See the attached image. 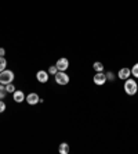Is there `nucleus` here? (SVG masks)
I'll use <instances>...</instances> for the list:
<instances>
[{
	"label": "nucleus",
	"instance_id": "obj_7",
	"mask_svg": "<svg viewBox=\"0 0 138 154\" xmlns=\"http://www.w3.org/2000/svg\"><path fill=\"white\" fill-rule=\"evenodd\" d=\"M117 76L122 79V81H126L131 76V69L127 68V67H124V68H120L119 72H117Z\"/></svg>",
	"mask_w": 138,
	"mask_h": 154
},
{
	"label": "nucleus",
	"instance_id": "obj_18",
	"mask_svg": "<svg viewBox=\"0 0 138 154\" xmlns=\"http://www.w3.org/2000/svg\"><path fill=\"white\" fill-rule=\"evenodd\" d=\"M6 111V103L3 100H0V114Z\"/></svg>",
	"mask_w": 138,
	"mask_h": 154
},
{
	"label": "nucleus",
	"instance_id": "obj_10",
	"mask_svg": "<svg viewBox=\"0 0 138 154\" xmlns=\"http://www.w3.org/2000/svg\"><path fill=\"white\" fill-rule=\"evenodd\" d=\"M69 151H71V149H69V144L68 143H61L60 146H58V153L60 154H69Z\"/></svg>",
	"mask_w": 138,
	"mask_h": 154
},
{
	"label": "nucleus",
	"instance_id": "obj_16",
	"mask_svg": "<svg viewBox=\"0 0 138 154\" xmlns=\"http://www.w3.org/2000/svg\"><path fill=\"white\" fill-rule=\"evenodd\" d=\"M131 75H134V78H138V63L131 68Z\"/></svg>",
	"mask_w": 138,
	"mask_h": 154
},
{
	"label": "nucleus",
	"instance_id": "obj_6",
	"mask_svg": "<svg viewBox=\"0 0 138 154\" xmlns=\"http://www.w3.org/2000/svg\"><path fill=\"white\" fill-rule=\"evenodd\" d=\"M48 72L44 71V69H40V71H37V74H36V79L39 81L40 83H46L47 81H48Z\"/></svg>",
	"mask_w": 138,
	"mask_h": 154
},
{
	"label": "nucleus",
	"instance_id": "obj_8",
	"mask_svg": "<svg viewBox=\"0 0 138 154\" xmlns=\"http://www.w3.org/2000/svg\"><path fill=\"white\" fill-rule=\"evenodd\" d=\"M26 103L28 104H31V106H35V104H37L39 103V100H40V97H39V94L37 93H29L28 96H26Z\"/></svg>",
	"mask_w": 138,
	"mask_h": 154
},
{
	"label": "nucleus",
	"instance_id": "obj_11",
	"mask_svg": "<svg viewBox=\"0 0 138 154\" xmlns=\"http://www.w3.org/2000/svg\"><path fill=\"white\" fill-rule=\"evenodd\" d=\"M7 89H6V85H1L0 83V100H3V99H6V96H7Z\"/></svg>",
	"mask_w": 138,
	"mask_h": 154
},
{
	"label": "nucleus",
	"instance_id": "obj_13",
	"mask_svg": "<svg viewBox=\"0 0 138 154\" xmlns=\"http://www.w3.org/2000/svg\"><path fill=\"white\" fill-rule=\"evenodd\" d=\"M6 67H7V60L0 56V72L4 71V69H6Z\"/></svg>",
	"mask_w": 138,
	"mask_h": 154
},
{
	"label": "nucleus",
	"instance_id": "obj_17",
	"mask_svg": "<svg viewBox=\"0 0 138 154\" xmlns=\"http://www.w3.org/2000/svg\"><path fill=\"white\" fill-rule=\"evenodd\" d=\"M57 72H58V68L55 67V65H51V67L48 68V74H50V75H55Z\"/></svg>",
	"mask_w": 138,
	"mask_h": 154
},
{
	"label": "nucleus",
	"instance_id": "obj_2",
	"mask_svg": "<svg viewBox=\"0 0 138 154\" xmlns=\"http://www.w3.org/2000/svg\"><path fill=\"white\" fill-rule=\"evenodd\" d=\"M14 78L15 75L11 69H4V71L0 72V83L1 85H7V83L14 82Z\"/></svg>",
	"mask_w": 138,
	"mask_h": 154
},
{
	"label": "nucleus",
	"instance_id": "obj_19",
	"mask_svg": "<svg viewBox=\"0 0 138 154\" xmlns=\"http://www.w3.org/2000/svg\"><path fill=\"white\" fill-rule=\"evenodd\" d=\"M4 54H6V50H4L3 47H0V56H1V57H4Z\"/></svg>",
	"mask_w": 138,
	"mask_h": 154
},
{
	"label": "nucleus",
	"instance_id": "obj_1",
	"mask_svg": "<svg viewBox=\"0 0 138 154\" xmlns=\"http://www.w3.org/2000/svg\"><path fill=\"white\" fill-rule=\"evenodd\" d=\"M124 92H126V94H128V96H134L138 92L137 81L133 78L126 79V81H124Z\"/></svg>",
	"mask_w": 138,
	"mask_h": 154
},
{
	"label": "nucleus",
	"instance_id": "obj_4",
	"mask_svg": "<svg viewBox=\"0 0 138 154\" xmlns=\"http://www.w3.org/2000/svg\"><path fill=\"white\" fill-rule=\"evenodd\" d=\"M55 67L58 68V71H66L69 68V60L66 57H61L57 60L55 63Z\"/></svg>",
	"mask_w": 138,
	"mask_h": 154
},
{
	"label": "nucleus",
	"instance_id": "obj_14",
	"mask_svg": "<svg viewBox=\"0 0 138 154\" xmlns=\"http://www.w3.org/2000/svg\"><path fill=\"white\" fill-rule=\"evenodd\" d=\"M6 89H7L8 93H14V92H15V86H14V83H13V82H11V83H7V85H6Z\"/></svg>",
	"mask_w": 138,
	"mask_h": 154
},
{
	"label": "nucleus",
	"instance_id": "obj_15",
	"mask_svg": "<svg viewBox=\"0 0 138 154\" xmlns=\"http://www.w3.org/2000/svg\"><path fill=\"white\" fill-rule=\"evenodd\" d=\"M105 75H106V81H110V82H113L115 81V74L112 71H108Z\"/></svg>",
	"mask_w": 138,
	"mask_h": 154
},
{
	"label": "nucleus",
	"instance_id": "obj_3",
	"mask_svg": "<svg viewBox=\"0 0 138 154\" xmlns=\"http://www.w3.org/2000/svg\"><path fill=\"white\" fill-rule=\"evenodd\" d=\"M54 78H55V82L61 86H65L69 83V75H68L65 71H58L57 74L54 75Z\"/></svg>",
	"mask_w": 138,
	"mask_h": 154
},
{
	"label": "nucleus",
	"instance_id": "obj_9",
	"mask_svg": "<svg viewBox=\"0 0 138 154\" xmlns=\"http://www.w3.org/2000/svg\"><path fill=\"white\" fill-rule=\"evenodd\" d=\"M13 100L15 101V103H22V101L25 100V94L22 90H15L14 93H13Z\"/></svg>",
	"mask_w": 138,
	"mask_h": 154
},
{
	"label": "nucleus",
	"instance_id": "obj_12",
	"mask_svg": "<svg viewBox=\"0 0 138 154\" xmlns=\"http://www.w3.org/2000/svg\"><path fill=\"white\" fill-rule=\"evenodd\" d=\"M92 68L95 69L97 72H104V64L99 63V61H95V63L92 64Z\"/></svg>",
	"mask_w": 138,
	"mask_h": 154
},
{
	"label": "nucleus",
	"instance_id": "obj_5",
	"mask_svg": "<svg viewBox=\"0 0 138 154\" xmlns=\"http://www.w3.org/2000/svg\"><path fill=\"white\" fill-rule=\"evenodd\" d=\"M92 81H94V83L97 86H102L106 83V75L104 72H97L95 75H94V78H92Z\"/></svg>",
	"mask_w": 138,
	"mask_h": 154
}]
</instances>
